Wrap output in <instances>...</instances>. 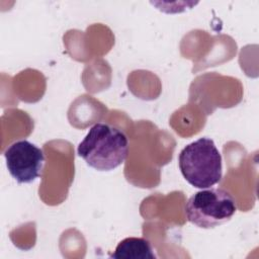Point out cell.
Listing matches in <instances>:
<instances>
[{"label":"cell","mask_w":259,"mask_h":259,"mask_svg":"<svg viewBox=\"0 0 259 259\" xmlns=\"http://www.w3.org/2000/svg\"><path fill=\"white\" fill-rule=\"evenodd\" d=\"M77 154L97 171H111L128 154V140L118 127L104 122L92 125L77 148Z\"/></svg>","instance_id":"1"},{"label":"cell","mask_w":259,"mask_h":259,"mask_svg":"<svg viewBox=\"0 0 259 259\" xmlns=\"http://www.w3.org/2000/svg\"><path fill=\"white\" fill-rule=\"evenodd\" d=\"M184 211L192 225L201 229H213L231 221L237 211V203L229 191L209 187L191 195Z\"/></svg>","instance_id":"3"},{"label":"cell","mask_w":259,"mask_h":259,"mask_svg":"<svg viewBox=\"0 0 259 259\" xmlns=\"http://www.w3.org/2000/svg\"><path fill=\"white\" fill-rule=\"evenodd\" d=\"M10 175L18 183H32L42 174L45 155L40 148L27 140L12 143L3 153Z\"/></svg>","instance_id":"4"},{"label":"cell","mask_w":259,"mask_h":259,"mask_svg":"<svg viewBox=\"0 0 259 259\" xmlns=\"http://www.w3.org/2000/svg\"><path fill=\"white\" fill-rule=\"evenodd\" d=\"M178 166L184 179L196 188H209L223 177L222 155L209 138L185 146L178 156Z\"/></svg>","instance_id":"2"},{"label":"cell","mask_w":259,"mask_h":259,"mask_svg":"<svg viewBox=\"0 0 259 259\" xmlns=\"http://www.w3.org/2000/svg\"><path fill=\"white\" fill-rule=\"evenodd\" d=\"M110 258L156 259L157 256L150 241L140 237H128L118 243Z\"/></svg>","instance_id":"5"}]
</instances>
